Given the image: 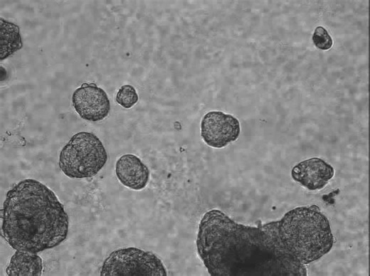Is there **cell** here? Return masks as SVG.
Here are the masks:
<instances>
[{
	"label": "cell",
	"mask_w": 370,
	"mask_h": 276,
	"mask_svg": "<svg viewBox=\"0 0 370 276\" xmlns=\"http://www.w3.org/2000/svg\"><path fill=\"white\" fill-rule=\"evenodd\" d=\"M334 175L333 166L318 157L302 161L291 170L293 180L310 191L322 189Z\"/></svg>",
	"instance_id": "8"
},
{
	"label": "cell",
	"mask_w": 370,
	"mask_h": 276,
	"mask_svg": "<svg viewBox=\"0 0 370 276\" xmlns=\"http://www.w3.org/2000/svg\"><path fill=\"white\" fill-rule=\"evenodd\" d=\"M72 103L79 116L85 120L98 122L110 111L107 94L95 83L82 84L73 93Z\"/></svg>",
	"instance_id": "7"
},
{
	"label": "cell",
	"mask_w": 370,
	"mask_h": 276,
	"mask_svg": "<svg viewBox=\"0 0 370 276\" xmlns=\"http://www.w3.org/2000/svg\"><path fill=\"white\" fill-rule=\"evenodd\" d=\"M240 133L239 120L221 111H210L201 122V137L209 147L221 149L235 142Z\"/></svg>",
	"instance_id": "6"
},
{
	"label": "cell",
	"mask_w": 370,
	"mask_h": 276,
	"mask_svg": "<svg viewBox=\"0 0 370 276\" xmlns=\"http://www.w3.org/2000/svg\"><path fill=\"white\" fill-rule=\"evenodd\" d=\"M278 223L245 225L218 209L209 210L199 224L198 255L213 276L307 275L305 264L281 243Z\"/></svg>",
	"instance_id": "1"
},
{
	"label": "cell",
	"mask_w": 370,
	"mask_h": 276,
	"mask_svg": "<svg viewBox=\"0 0 370 276\" xmlns=\"http://www.w3.org/2000/svg\"><path fill=\"white\" fill-rule=\"evenodd\" d=\"M101 276H166L163 262L152 252L129 247L112 251L104 260Z\"/></svg>",
	"instance_id": "5"
},
{
	"label": "cell",
	"mask_w": 370,
	"mask_h": 276,
	"mask_svg": "<svg viewBox=\"0 0 370 276\" xmlns=\"http://www.w3.org/2000/svg\"><path fill=\"white\" fill-rule=\"evenodd\" d=\"M43 260L36 253L16 250L6 269L8 276H40Z\"/></svg>",
	"instance_id": "10"
},
{
	"label": "cell",
	"mask_w": 370,
	"mask_h": 276,
	"mask_svg": "<svg viewBox=\"0 0 370 276\" xmlns=\"http://www.w3.org/2000/svg\"><path fill=\"white\" fill-rule=\"evenodd\" d=\"M314 45L322 51L330 49L333 45V41L328 31L322 26H317L312 34Z\"/></svg>",
	"instance_id": "13"
},
{
	"label": "cell",
	"mask_w": 370,
	"mask_h": 276,
	"mask_svg": "<svg viewBox=\"0 0 370 276\" xmlns=\"http://www.w3.org/2000/svg\"><path fill=\"white\" fill-rule=\"evenodd\" d=\"M115 174L125 187L140 191L147 186L150 172L147 166L136 155L125 154L115 163Z\"/></svg>",
	"instance_id": "9"
},
{
	"label": "cell",
	"mask_w": 370,
	"mask_h": 276,
	"mask_svg": "<svg viewBox=\"0 0 370 276\" xmlns=\"http://www.w3.org/2000/svg\"><path fill=\"white\" fill-rule=\"evenodd\" d=\"M107 161L106 149L92 132H80L71 137L61 149L58 166L71 179L95 176Z\"/></svg>",
	"instance_id": "4"
},
{
	"label": "cell",
	"mask_w": 370,
	"mask_h": 276,
	"mask_svg": "<svg viewBox=\"0 0 370 276\" xmlns=\"http://www.w3.org/2000/svg\"><path fill=\"white\" fill-rule=\"evenodd\" d=\"M22 47L19 26L0 18V60L6 59Z\"/></svg>",
	"instance_id": "11"
},
{
	"label": "cell",
	"mask_w": 370,
	"mask_h": 276,
	"mask_svg": "<svg viewBox=\"0 0 370 276\" xmlns=\"http://www.w3.org/2000/svg\"><path fill=\"white\" fill-rule=\"evenodd\" d=\"M139 97L136 89L131 85H123L116 95V102L122 107L130 109L138 101Z\"/></svg>",
	"instance_id": "12"
},
{
	"label": "cell",
	"mask_w": 370,
	"mask_h": 276,
	"mask_svg": "<svg viewBox=\"0 0 370 276\" xmlns=\"http://www.w3.org/2000/svg\"><path fill=\"white\" fill-rule=\"evenodd\" d=\"M68 216L56 193L26 179L10 189L1 209V235L14 250L38 253L53 248L68 235Z\"/></svg>",
	"instance_id": "2"
},
{
	"label": "cell",
	"mask_w": 370,
	"mask_h": 276,
	"mask_svg": "<svg viewBox=\"0 0 370 276\" xmlns=\"http://www.w3.org/2000/svg\"><path fill=\"white\" fill-rule=\"evenodd\" d=\"M278 233L285 249L305 265L327 254L334 242L329 220L317 205L287 211L279 221Z\"/></svg>",
	"instance_id": "3"
}]
</instances>
